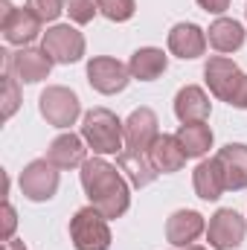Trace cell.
Here are the masks:
<instances>
[{
    "instance_id": "1",
    "label": "cell",
    "mask_w": 247,
    "mask_h": 250,
    "mask_svg": "<svg viewBox=\"0 0 247 250\" xmlns=\"http://www.w3.org/2000/svg\"><path fill=\"white\" fill-rule=\"evenodd\" d=\"M82 189L90 201V207H96L108 221L111 218H123L131 207V189L123 172L117 166H111L102 157H90L82 166Z\"/></svg>"
},
{
    "instance_id": "2",
    "label": "cell",
    "mask_w": 247,
    "mask_h": 250,
    "mask_svg": "<svg viewBox=\"0 0 247 250\" xmlns=\"http://www.w3.org/2000/svg\"><path fill=\"white\" fill-rule=\"evenodd\" d=\"M204 82L215 99H221L239 111H247V73H242V67L233 59L212 56L204 64Z\"/></svg>"
},
{
    "instance_id": "3",
    "label": "cell",
    "mask_w": 247,
    "mask_h": 250,
    "mask_svg": "<svg viewBox=\"0 0 247 250\" xmlns=\"http://www.w3.org/2000/svg\"><path fill=\"white\" fill-rule=\"evenodd\" d=\"M82 137L93 154H120L125 148V123L111 108H93L82 120Z\"/></svg>"
},
{
    "instance_id": "4",
    "label": "cell",
    "mask_w": 247,
    "mask_h": 250,
    "mask_svg": "<svg viewBox=\"0 0 247 250\" xmlns=\"http://www.w3.org/2000/svg\"><path fill=\"white\" fill-rule=\"evenodd\" d=\"M70 242L76 250H108L111 227L96 207H82L70 218Z\"/></svg>"
},
{
    "instance_id": "5",
    "label": "cell",
    "mask_w": 247,
    "mask_h": 250,
    "mask_svg": "<svg viewBox=\"0 0 247 250\" xmlns=\"http://www.w3.org/2000/svg\"><path fill=\"white\" fill-rule=\"evenodd\" d=\"M3 73H12L18 82L23 84H38L50 76L53 70V59L47 56V50H35V47H21L18 53L3 50Z\"/></svg>"
},
{
    "instance_id": "6",
    "label": "cell",
    "mask_w": 247,
    "mask_h": 250,
    "mask_svg": "<svg viewBox=\"0 0 247 250\" xmlns=\"http://www.w3.org/2000/svg\"><path fill=\"white\" fill-rule=\"evenodd\" d=\"M38 111L53 128H70L82 117V102L70 87L53 84L38 96Z\"/></svg>"
},
{
    "instance_id": "7",
    "label": "cell",
    "mask_w": 247,
    "mask_h": 250,
    "mask_svg": "<svg viewBox=\"0 0 247 250\" xmlns=\"http://www.w3.org/2000/svg\"><path fill=\"white\" fill-rule=\"evenodd\" d=\"M247 236V221L233 207H221L206 224V242L212 250H236Z\"/></svg>"
},
{
    "instance_id": "8",
    "label": "cell",
    "mask_w": 247,
    "mask_h": 250,
    "mask_svg": "<svg viewBox=\"0 0 247 250\" xmlns=\"http://www.w3.org/2000/svg\"><path fill=\"white\" fill-rule=\"evenodd\" d=\"M41 50H47L56 64H76L84 59V35L70 23H56L44 32Z\"/></svg>"
},
{
    "instance_id": "9",
    "label": "cell",
    "mask_w": 247,
    "mask_h": 250,
    "mask_svg": "<svg viewBox=\"0 0 247 250\" xmlns=\"http://www.w3.org/2000/svg\"><path fill=\"white\" fill-rule=\"evenodd\" d=\"M44 21L32 12V9H15L9 0H3V18H0V32L6 38V44L15 47H29L38 35H41Z\"/></svg>"
},
{
    "instance_id": "10",
    "label": "cell",
    "mask_w": 247,
    "mask_h": 250,
    "mask_svg": "<svg viewBox=\"0 0 247 250\" xmlns=\"http://www.w3.org/2000/svg\"><path fill=\"white\" fill-rule=\"evenodd\" d=\"M87 82L96 93L102 96H114V93H123L131 82V70L128 64L117 62L111 56H96L87 62Z\"/></svg>"
},
{
    "instance_id": "11",
    "label": "cell",
    "mask_w": 247,
    "mask_h": 250,
    "mask_svg": "<svg viewBox=\"0 0 247 250\" xmlns=\"http://www.w3.org/2000/svg\"><path fill=\"white\" fill-rule=\"evenodd\" d=\"M21 192L23 198L35 201V204H44L50 201L56 192H59V169L44 157V160H32L23 172H21Z\"/></svg>"
},
{
    "instance_id": "12",
    "label": "cell",
    "mask_w": 247,
    "mask_h": 250,
    "mask_svg": "<svg viewBox=\"0 0 247 250\" xmlns=\"http://www.w3.org/2000/svg\"><path fill=\"white\" fill-rule=\"evenodd\" d=\"M157 114L151 108H134L131 117L125 120V148L128 154H148V148L154 146V140L160 137L157 128Z\"/></svg>"
},
{
    "instance_id": "13",
    "label": "cell",
    "mask_w": 247,
    "mask_h": 250,
    "mask_svg": "<svg viewBox=\"0 0 247 250\" xmlns=\"http://www.w3.org/2000/svg\"><path fill=\"white\" fill-rule=\"evenodd\" d=\"M166 44H169V53L172 56H178L184 62H192V59H201L206 53V44L209 41H206V32L198 23H175L169 29Z\"/></svg>"
},
{
    "instance_id": "14",
    "label": "cell",
    "mask_w": 247,
    "mask_h": 250,
    "mask_svg": "<svg viewBox=\"0 0 247 250\" xmlns=\"http://www.w3.org/2000/svg\"><path fill=\"white\" fill-rule=\"evenodd\" d=\"M206 233V221L195 209H178L166 221V239L172 248H189L198 242V236Z\"/></svg>"
},
{
    "instance_id": "15",
    "label": "cell",
    "mask_w": 247,
    "mask_h": 250,
    "mask_svg": "<svg viewBox=\"0 0 247 250\" xmlns=\"http://www.w3.org/2000/svg\"><path fill=\"white\" fill-rule=\"evenodd\" d=\"M221 172H224V184L230 192H242L247 189V146L245 143H227L224 148H218L215 154Z\"/></svg>"
},
{
    "instance_id": "16",
    "label": "cell",
    "mask_w": 247,
    "mask_h": 250,
    "mask_svg": "<svg viewBox=\"0 0 247 250\" xmlns=\"http://www.w3.org/2000/svg\"><path fill=\"white\" fill-rule=\"evenodd\" d=\"M209 111H212V102H209V96H206L204 87L186 84V87L178 90V96H175V117L181 120V125L206 123L209 120Z\"/></svg>"
},
{
    "instance_id": "17",
    "label": "cell",
    "mask_w": 247,
    "mask_h": 250,
    "mask_svg": "<svg viewBox=\"0 0 247 250\" xmlns=\"http://www.w3.org/2000/svg\"><path fill=\"white\" fill-rule=\"evenodd\" d=\"M148 157H151V166L160 172V175H172V172H181L186 166V151L184 146L178 143L175 134H160L154 140V146L148 148Z\"/></svg>"
},
{
    "instance_id": "18",
    "label": "cell",
    "mask_w": 247,
    "mask_h": 250,
    "mask_svg": "<svg viewBox=\"0 0 247 250\" xmlns=\"http://www.w3.org/2000/svg\"><path fill=\"white\" fill-rule=\"evenodd\" d=\"M47 160H50L56 169H76V166H84V160H87L84 137L59 134V137L50 143V148H47Z\"/></svg>"
},
{
    "instance_id": "19",
    "label": "cell",
    "mask_w": 247,
    "mask_h": 250,
    "mask_svg": "<svg viewBox=\"0 0 247 250\" xmlns=\"http://www.w3.org/2000/svg\"><path fill=\"white\" fill-rule=\"evenodd\" d=\"M192 187H195V195L201 201H218L224 192H227V184H224V172L218 166L215 157L209 160H201L192 172Z\"/></svg>"
},
{
    "instance_id": "20",
    "label": "cell",
    "mask_w": 247,
    "mask_h": 250,
    "mask_svg": "<svg viewBox=\"0 0 247 250\" xmlns=\"http://www.w3.org/2000/svg\"><path fill=\"white\" fill-rule=\"evenodd\" d=\"M245 26L239 23V21H233V18H218V21H212L209 23V29H206V41H209V47L215 50V53H236V50H242L245 47Z\"/></svg>"
},
{
    "instance_id": "21",
    "label": "cell",
    "mask_w": 247,
    "mask_h": 250,
    "mask_svg": "<svg viewBox=\"0 0 247 250\" xmlns=\"http://www.w3.org/2000/svg\"><path fill=\"white\" fill-rule=\"evenodd\" d=\"M169 67V56L160 50V47H140L131 62H128V70H131V79H140V82H154L166 73Z\"/></svg>"
},
{
    "instance_id": "22",
    "label": "cell",
    "mask_w": 247,
    "mask_h": 250,
    "mask_svg": "<svg viewBox=\"0 0 247 250\" xmlns=\"http://www.w3.org/2000/svg\"><path fill=\"white\" fill-rule=\"evenodd\" d=\"M178 143L184 146V151H186V157L189 160H201L209 148H212V128L206 123H186L178 128Z\"/></svg>"
},
{
    "instance_id": "23",
    "label": "cell",
    "mask_w": 247,
    "mask_h": 250,
    "mask_svg": "<svg viewBox=\"0 0 247 250\" xmlns=\"http://www.w3.org/2000/svg\"><path fill=\"white\" fill-rule=\"evenodd\" d=\"M117 166H120V172L128 175V181L134 184V187H148L160 172L151 166V157L148 154H128V151H120L117 154Z\"/></svg>"
},
{
    "instance_id": "24",
    "label": "cell",
    "mask_w": 247,
    "mask_h": 250,
    "mask_svg": "<svg viewBox=\"0 0 247 250\" xmlns=\"http://www.w3.org/2000/svg\"><path fill=\"white\" fill-rule=\"evenodd\" d=\"M96 9H99L108 21H114V23H125V21L134 18L137 3H134V0H96Z\"/></svg>"
},
{
    "instance_id": "25",
    "label": "cell",
    "mask_w": 247,
    "mask_h": 250,
    "mask_svg": "<svg viewBox=\"0 0 247 250\" xmlns=\"http://www.w3.org/2000/svg\"><path fill=\"white\" fill-rule=\"evenodd\" d=\"M64 12L70 15V21L73 23H90L93 21V15L99 12L96 9V0H64Z\"/></svg>"
},
{
    "instance_id": "26",
    "label": "cell",
    "mask_w": 247,
    "mask_h": 250,
    "mask_svg": "<svg viewBox=\"0 0 247 250\" xmlns=\"http://www.w3.org/2000/svg\"><path fill=\"white\" fill-rule=\"evenodd\" d=\"M21 105V93H18V79L12 73H3V120H9Z\"/></svg>"
},
{
    "instance_id": "27",
    "label": "cell",
    "mask_w": 247,
    "mask_h": 250,
    "mask_svg": "<svg viewBox=\"0 0 247 250\" xmlns=\"http://www.w3.org/2000/svg\"><path fill=\"white\" fill-rule=\"evenodd\" d=\"M26 9H32L44 23H50L64 12V0H26Z\"/></svg>"
},
{
    "instance_id": "28",
    "label": "cell",
    "mask_w": 247,
    "mask_h": 250,
    "mask_svg": "<svg viewBox=\"0 0 247 250\" xmlns=\"http://www.w3.org/2000/svg\"><path fill=\"white\" fill-rule=\"evenodd\" d=\"M15 227H18V215H15V207H12L9 201H3V242H9V239H12Z\"/></svg>"
},
{
    "instance_id": "29",
    "label": "cell",
    "mask_w": 247,
    "mask_h": 250,
    "mask_svg": "<svg viewBox=\"0 0 247 250\" xmlns=\"http://www.w3.org/2000/svg\"><path fill=\"white\" fill-rule=\"evenodd\" d=\"M204 12H209V15H224L227 9H230V0H195Z\"/></svg>"
},
{
    "instance_id": "30",
    "label": "cell",
    "mask_w": 247,
    "mask_h": 250,
    "mask_svg": "<svg viewBox=\"0 0 247 250\" xmlns=\"http://www.w3.org/2000/svg\"><path fill=\"white\" fill-rule=\"evenodd\" d=\"M6 250H26V248H23V242H15V239H9V242H6Z\"/></svg>"
},
{
    "instance_id": "31",
    "label": "cell",
    "mask_w": 247,
    "mask_h": 250,
    "mask_svg": "<svg viewBox=\"0 0 247 250\" xmlns=\"http://www.w3.org/2000/svg\"><path fill=\"white\" fill-rule=\"evenodd\" d=\"M178 250H206V248H201V245H189V248H178Z\"/></svg>"
}]
</instances>
